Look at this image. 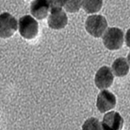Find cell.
Masks as SVG:
<instances>
[{
	"mask_svg": "<svg viewBox=\"0 0 130 130\" xmlns=\"http://www.w3.org/2000/svg\"><path fill=\"white\" fill-rule=\"evenodd\" d=\"M112 70L114 72V75L116 76H126L129 71L128 62L124 57L117 58L112 64Z\"/></svg>",
	"mask_w": 130,
	"mask_h": 130,
	"instance_id": "10",
	"label": "cell"
},
{
	"mask_svg": "<svg viewBox=\"0 0 130 130\" xmlns=\"http://www.w3.org/2000/svg\"><path fill=\"white\" fill-rule=\"evenodd\" d=\"M82 130H102V123L95 117H91L83 123Z\"/></svg>",
	"mask_w": 130,
	"mask_h": 130,
	"instance_id": "12",
	"label": "cell"
},
{
	"mask_svg": "<svg viewBox=\"0 0 130 130\" xmlns=\"http://www.w3.org/2000/svg\"><path fill=\"white\" fill-rule=\"evenodd\" d=\"M66 1H60V0H54V1H49L50 7V9H53V8H62V6L65 5Z\"/></svg>",
	"mask_w": 130,
	"mask_h": 130,
	"instance_id": "14",
	"label": "cell"
},
{
	"mask_svg": "<svg viewBox=\"0 0 130 130\" xmlns=\"http://www.w3.org/2000/svg\"><path fill=\"white\" fill-rule=\"evenodd\" d=\"M108 27V22L105 17L102 15H93L87 18L85 29L88 33L94 37H101Z\"/></svg>",
	"mask_w": 130,
	"mask_h": 130,
	"instance_id": "1",
	"label": "cell"
},
{
	"mask_svg": "<svg viewBox=\"0 0 130 130\" xmlns=\"http://www.w3.org/2000/svg\"><path fill=\"white\" fill-rule=\"evenodd\" d=\"M18 21L8 12L2 13L0 16V36L2 38H9L18 30Z\"/></svg>",
	"mask_w": 130,
	"mask_h": 130,
	"instance_id": "4",
	"label": "cell"
},
{
	"mask_svg": "<svg viewBox=\"0 0 130 130\" xmlns=\"http://www.w3.org/2000/svg\"><path fill=\"white\" fill-rule=\"evenodd\" d=\"M50 10L49 1L46 0H36L30 3V13L37 19L43 20L47 18Z\"/></svg>",
	"mask_w": 130,
	"mask_h": 130,
	"instance_id": "9",
	"label": "cell"
},
{
	"mask_svg": "<svg viewBox=\"0 0 130 130\" xmlns=\"http://www.w3.org/2000/svg\"><path fill=\"white\" fill-rule=\"evenodd\" d=\"M116 105V97L113 93L108 90H102L97 96L96 107L101 113L113 109Z\"/></svg>",
	"mask_w": 130,
	"mask_h": 130,
	"instance_id": "6",
	"label": "cell"
},
{
	"mask_svg": "<svg viewBox=\"0 0 130 130\" xmlns=\"http://www.w3.org/2000/svg\"><path fill=\"white\" fill-rule=\"evenodd\" d=\"M18 30L24 38L30 40L35 38L38 34V24L31 16L25 15L19 19Z\"/></svg>",
	"mask_w": 130,
	"mask_h": 130,
	"instance_id": "3",
	"label": "cell"
},
{
	"mask_svg": "<svg viewBox=\"0 0 130 130\" xmlns=\"http://www.w3.org/2000/svg\"><path fill=\"white\" fill-rule=\"evenodd\" d=\"M82 6L87 13H95L101 10L102 6V1L95 0V1H82Z\"/></svg>",
	"mask_w": 130,
	"mask_h": 130,
	"instance_id": "11",
	"label": "cell"
},
{
	"mask_svg": "<svg viewBox=\"0 0 130 130\" xmlns=\"http://www.w3.org/2000/svg\"><path fill=\"white\" fill-rule=\"evenodd\" d=\"M48 24L50 28L53 30H61L68 24V17L62 8H53L50 9Z\"/></svg>",
	"mask_w": 130,
	"mask_h": 130,
	"instance_id": "5",
	"label": "cell"
},
{
	"mask_svg": "<svg viewBox=\"0 0 130 130\" xmlns=\"http://www.w3.org/2000/svg\"><path fill=\"white\" fill-rule=\"evenodd\" d=\"M123 31L119 28H108L104 32L102 42L107 49L110 50H119L123 44Z\"/></svg>",
	"mask_w": 130,
	"mask_h": 130,
	"instance_id": "2",
	"label": "cell"
},
{
	"mask_svg": "<svg viewBox=\"0 0 130 130\" xmlns=\"http://www.w3.org/2000/svg\"><path fill=\"white\" fill-rule=\"evenodd\" d=\"M127 62H128V64L130 65V52L128 53V55H127Z\"/></svg>",
	"mask_w": 130,
	"mask_h": 130,
	"instance_id": "16",
	"label": "cell"
},
{
	"mask_svg": "<svg viewBox=\"0 0 130 130\" xmlns=\"http://www.w3.org/2000/svg\"><path fill=\"white\" fill-rule=\"evenodd\" d=\"M123 118L118 112L111 111L104 115L102 122V130H121L123 127Z\"/></svg>",
	"mask_w": 130,
	"mask_h": 130,
	"instance_id": "8",
	"label": "cell"
},
{
	"mask_svg": "<svg viewBox=\"0 0 130 130\" xmlns=\"http://www.w3.org/2000/svg\"><path fill=\"white\" fill-rule=\"evenodd\" d=\"M125 41H126V44L127 47L130 49V29H128L126 33V37H125Z\"/></svg>",
	"mask_w": 130,
	"mask_h": 130,
	"instance_id": "15",
	"label": "cell"
},
{
	"mask_svg": "<svg viewBox=\"0 0 130 130\" xmlns=\"http://www.w3.org/2000/svg\"><path fill=\"white\" fill-rule=\"evenodd\" d=\"M81 6L82 1H66L64 8L67 11L74 13V12H77L80 10Z\"/></svg>",
	"mask_w": 130,
	"mask_h": 130,
	"instance_id": "13",
	"label": "cell"
},
{
	"mask_svg": "<svg viewBox=\"0 0 130 130\" xmlns=\"http://www.w3.org/2000/svg\"><path fill=\"white\" fill-rule=\"evenodd\" d=\"M113 82H114V75L108 66H102L96 72L95 83L98 89H108L113 84Z\"/></svg>",
	"mask_w": 130,
	"mask_h": 130,
	"instance_id": "7",
	"label": "cell"
}]
</instances>
